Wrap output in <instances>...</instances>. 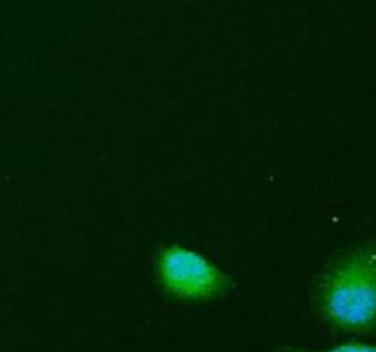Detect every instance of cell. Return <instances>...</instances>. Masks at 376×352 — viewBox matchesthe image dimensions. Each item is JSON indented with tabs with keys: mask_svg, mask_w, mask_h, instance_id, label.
I'll return each instance as SVG.
<instances>
[{
	"mask_svg": "<svg viewBox=\"0 0 376 352\" xmlns=\"http://www.w3.org/2000/svg\"><path fill=\"white\" fill-rule=\"evenodd\" d=\"M310 307L334 334H376V239L354 242L325 262L310 286Z\"/></svg>",
	"mask_w": 376,
	"mask_h": 352,
	"instance_id": "obj_1",
	"label": "cell"
},
{
	"mask_svg": "<svg viewBox=\"0 0 376 352\" xmlns=\"http://www.w3.org/2000/svg\"><path fill=\"white\" fill-rule=\"evenodd\" d=\"M152 268L160 292L176 303H209L230 295L235 288L230 273L182 244L160 248Z\"/></svg>",
	"mask_w": 376,
	"mask_h": 352,
	"instance_id": "obj_2",
	"label": "cell"
},
{
	"mask_svg": "<svg viewBox=\"0 0 376 352\" xmlns=\"http://www.w3.org/2000/svg\"><path fill=\"white\" fill-rule=\"evenodd\" d=\"M273 352H376V345L363 343V341H345V343L334 345L331 349H323V351H310V349H303L295 345H279Z\"/></svg>",
	"mask_w": 376,
	"mask_h": 352,
	"instance_id": "obj_3",
	"label": "cell"
}]
</instances>
